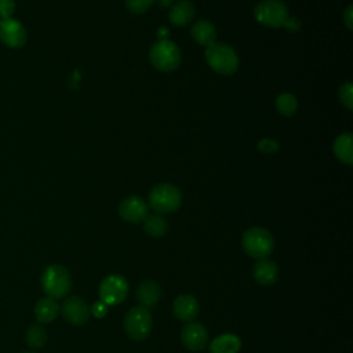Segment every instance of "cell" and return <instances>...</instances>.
Instances as JSON below:
<instances>
[{
    "label": "cell",
    "instance_id": "1",
    "mask_svg": "<svg viewBox=\"0 0 353 353\" xmlns=\"http://www.w3.org/2000/svg\"><path fill=\"white\" fill-rule=\"evenodd\" d=\"M40 283L47 296L54 299L65 298L72 290V279L68 269L58 263L48 265L44 269Z\"/></svg>",
    "mask_w": 353,
    "mask_h": 353
},
{
    "label": "cell",
    "instance_id": "2",
    "mask_svg": "<svg viewBox=\"0 0 353 353\" xmlns=\"http://www.w3.org/2000/svg\"><path fill=\"white\" fill-rule=\"evenodd\" d=\"M241 247L244 252L254 259L268 258L274 247L273 236L265 228H250L243 233Z\"/></svg>",
    "mask_w": 353,
    "mask_h": 353
},
{
    "label": "cell",
    "instance_id": "3",
    "mask_svg": "<svg viewBox=\"0 0 353 353\" xmlns=\"http://www.w3.org/2000/svg\"><path fill=\"white\" fill-rule=\"evenodd\" d=\"M205 59L210 68L223 76L233 74L239 68V57L232 47L223 43H212L205 50Z\"/></svg>",
    "mask_w": 353,
    "mask_h": 353
},
{
    "label": "cell",
    "instance_id": "4",
    "mask_svg": "<svg viewBox=\"0 0 353 353\" xmlns=\"http://www.w3.org/2000/svg\"><path fill=\"white\" fill-rule=\"evenodd\" d=\"M124 330L127 335L137 342L146 339L152 331L153 319L152 313L145 306H134L124 316Z\"/></svg>",
    "mask_w": 353,
    "mask_h": 353
},
{
    "label": "cell",
    "instance_id": "5",
    "mask_svg": "<svg viewBox=\"0 0 353 353\" xmlns=\"http://www.w3.org/2000/svg\"><path fill=\"white\" fill-rule=\"evenodd\" d=\"M181 203V190L170 183L156 185L149 193V205L159 214H168L176 211Z\"/></svg>",
    "mask_w": 353,
    "mask_h": 353
},
{
    "label": "cell",
    "instance_id": "6",
    "mask_svg": "<svg viewBox=\"0 0 353 353\" xmlns=\"http://www.w3.org/2000/svg\"><path fill=\"white\" fill-rule=\"evenodd\" d=\"M150 62L161 72H171L181 63L179 48L168 39H159L150 48Z\"/></svg>",
    "mask_w": 353,
    "mask_h": 353
},
{
    "label": "cell",
    "instance_id": "7",
    "mask_svg": "<svg viewBox=\"0 0 353 353\" xmlns=\"http://www.w3.org/2000/svg\"><path fill=\"white\" fill-rule=\"evenodd\" d=\"M254 15L259 23L269 28H284L290 18L287 6L280 0L261 1L254 10Z\"/></svg>",
    "mask_w": 353,
    "mask_h": 353
},
{
    "label": "cell",
    "instance_id": "8",
    "mask_svg": "<svg viewBox=\"0 0 353 353\" xmlns=\"http://www.w3.org/2000/svg\"><path fill=\"white\" fill-rule=\"evenodd\" d=\"M99 298L108 306L121 303L128 294V283L120 274L106 276L98 288Z\"/></svg>",
    "mask_w": 353,
    "mask_h": 353
},
{
    "label": "cell",
    "instance_id": "9",
    "mask_svg": "<svg viewBox=\"0 0 353 353\" xmlns=\"http://www.w3.org/2000/svg\"><path fill=\"white\" fill-rule=\"evenodd\" d=\"M59 312L62 317L73 325H83L90 319V307L80 296H68L63 299L59 306Z\"/></svg>",
    "mask_w": 353,
    "mask_h": 353
},
{
    "label": "cell",
    "instance_id": "10",
    "mask_svg": "<svg viewBox=\"0 0 353 353\" xmlns=\"http://www.w3.org/2000/svg\"><path fill=\"white\" fill-rule=\"evenodd\" d=\"M28 33L25 26L11 18L0 21V41L10 48H19L26 43Z\"/></svg>",
    "mask_w": 353,
    "mask_h": 353
},
{
    "label": "cell",
    "instance_id": "11",
    "mask_svg": "<svg viewBox=\"0 0 353 353\" xmlns=\"http://www.w3.org/2000/svg\"><path fill=\"white\" fill-rule=\"evenodd\" d=\"M181 342L188 350H203L208 343V332L203 324L197 321H189L181 331Z\"/></svg>",
    "mask_w": 353,
    "mask_h": 353
},
{
    "label": "cell",
    "instance_id": "12",
    "mask_svg": "<svg viewBox=\"0 0 353 353\" xmlns=\"http://www.w3.org/2000/svg\"><path fill=\"white\" fill-rule=\"evenodd\" d=\"M120 216L132 223L142 222L148 215V204L139 196H130L119 205Z\"/></svg>",
    "mask_w": 353,
    "mask_h": 353
},
{
    "label": "cell",
    "instance_id": "13",
    "mask_svg": "<svg viewBox=\"0 0 353 353\" xmlns=\"http://www.w3.org/2000/svg\"><path fill=\"white\" fill-rule=\"evenodd\" d=\"M174 316L185 323H189L196 319L200 312V305L197 299L190 294H181L172 302Z\"/></svg>",
    "mask_w": 353,
    "mask_h": 353
},
{
    "label": "cell",
    "instance_id": "14",
    "mask_svg": "<svg viewBox=\"0 0 353 353\" xmlns=\"http://www.w3.org/2000/svg\"><path fill=\"white\" fill-rule=\"evenodd\" d=\"M161 298V287L154 280H146L141 283L137 288V299L139 301L141 306L153 307L159 303Z\"/></svg>",
    "mask_w": 353,
    "mask_h": 353
},
{
    "label": "cell",
    "instance_id": "15",
    "mask_svg": "<svg viewBox=\"0 0 353 353\" xmlns=\"http://www.w3.org/2000/svg\"><path fill=\"white\" fill-rule=\"evenodd\" d=\"M252 274L256 283H259L261 285H270L277 280L279 266L276 265V262L268 258L258 259V262L254 265Z\"/></svg>",
    "mask_w": 353,
    "mask_h": 353
},
{
    "label": "cell",
    "instance_id": "16",
    "mask_svg": "<svg viewBox=\"0 0 353 353\" xmlns=\"http://www.w3.org/2000/svg\"><path fill=\"white\" fill-rule=\"evenodd\" d=\"M241 339L234 334H222L210 342V353H237Z\"/></svg>",
    "mask_w": 353,
    "mask_h": 353
},
{
    "label": "cell",
    "instance_id": "17",
    "mask_svg": "<svg viewBox=\"0 0 353 353\" xmlns=\"http://www.w3.org/2000/svg\"><path fill=\"white\" fill-rule=\"evenodd\" d=\"M59 313V305L57 299L51 296H44L37 301L34 306V316L39 323H50Z\"/></svg>",
    "mask_w": 353,
    "mask_h": 353
},
{
    "label": "cell",
    "instance_id": "18",
    "mask_svg": "<svg viewBox=\"0 0 353 353\" xmlns=\"http://www.w3.org/2000/svg\"><path fill=\"white\" fill-rule=\"evenodd\" d=\"M194 6L190 1H176L170 10V21L176 26H185L194 17Z\"/></svg>",
    "mask_w": 353,
    "mask_h": 353
},
{
    "label": "cell",
    "instance_id": "19",
    "mask_svg": "<svg viewBox=\"0 0 353 353\" xmlns=\"http://www.w3.org/2000/svg\"><path fill=\"white\" fill-rule=\"evenodd\" d=\"M192 37L194 39L196 43L201 44V46H211L212 43H215V37H216V30L214 28V25L208 21H199L193 25L192 30Z\"/></svg>",
    "mask_w": 353,
    "mask_h": 353
},
{
    "label": "cell",
    "instance_id": "20",
    "mask_svg": "<svg viewBox=\"0 0 353 353\" xmlns=\"http://www.w3.org/2000/svg\"><path fill=\"white\" fill-rule=\"evenodd\" d=\"M335 156L345 164L353 163V149H352V134H341L334 143Z\"/></svg>",
    "mask_w": 353,
    "mask_h": 353
},
{
    "label": "cell",
    "instance_id": "21",
    "mask_svg": "<svg viewBox=\"0 0 353 353\" xmlns=\"http://www.w3.org/2000/svg\"><path fill=\"white\" fill-rule=\"evenodd\" d=\"M143 228L149 236L160 237L167 232V222L160 214H148L143 219Z\"/></svg>",
    "mask_w": 353,
    "mask_h": 353
},
{
    "label": "cell",
    "instance_id": "22",
    "mask_svg": "<svg viewBox=\"0 0 353 353\" xmlns=\"http://www.w3.org/2000/svg\"><path fill=\"white\" fill-rule=\"evenodd\" d=\"M47 342V332L44 330V327H41L40 324H34L30 325L26 331V343L32 347V349H39L43 347Z\"/></svg>",
    "mask_w": 353,
    "mask_h": 353
},
{
    "label": "cell",
    "instance_id": "23",
    "mask_svg": "<svg viewBox=\"0 0 353 353\" xmlns=\"http://www.w3.org/2000/svg\"><path fill=\"white\" fill-rule=\"evenodd\" d=\"M276 108H277V110L283 116L290 117V116H292L295 113V110L298 108L296 98L292 94H290V92H283L276 99Z\"/></svg>",
    "mask_w": 353,
    "mask_h": 353
},
{
    "label": "cell",
    "instance_id": "24",
    "mask_svg": "<svg viewBox=\"0 0 353 353\" xmlns=\"http://www.w3.org/2000/svg\"><path fill=\"white\" fill-rule=\"evenodd\" d=\"M339 99L346 109H349V110L353 109V88H352L350 81H346L343 85H341Z\"/></svg>",
    "mask_w": 353,
    "mask_h": 353
},
{
    "label": "cell",
    "instance_id": "25",
    "mask_svg": "<svg viewBox=\"0 0 353 353\" xmlns=\"http://www.w3.org/2000/svg\"><path fill=\"white\" fill-rule=\"evenodd\" d=\"M154 0H125L127 8L134 14H142L150 8Z\"/></svg>",
    "mask_w": 353,
    "mask_h": 353
},
{
    "label": "cell",
    "instance_id": "26",
    "mask_svg": "<svg viewBox=\"0 0 353 353\" xmlns=\"http://www.w3.org/2000/svg\"><path fill=\"white\" fill-rule=\"evenodd\" d=\"M15 11L14 0H0V21L11 18Z\"/></svg>",
    "mask_w": 353,
    "mask_h": 353
},
{
    "label": "cell",
    "instance_id": "27",
    "mask_svg": "<svg viewBox=\"0 0 353 353\" xmlns=\"http://www.w3.org/2000/svg\"><path fill=\"white\" fill-rule=\"evenodd\" d=\"M90 313L97 317V319H102L106 316L108 313V305L103 303L101 299L98 302H95L91 307H90Z\"/></svg>",
    "mask_w": 353,
    "mask_h": 353
},
{
    "label": "cell",
    "instance_id": "28",
    "mask_svg": "<svg viewBox=\"0 0 353 353\" xmlns=\"http://www.w3.org/2000/svg\"><path fill=\"white\" fill-rule=\"evenodd\" d=\"M277 148H279V143L274 142V141H272V139H268V138L259 141V143H258V149H259L261 152H265V153L276 152Z\"/></svg>",
    "mask_w": 353,
    "mask_h": 353
},
{
    "label": "cell",
    "instance_id": "29",
    "mask_svg": "<svg viewBox=\"0 0 353 353\" xmlns=\"http://www.w3.org/2000/svg\"><path fill=\"white\" fill-rule=\"evenodd\" d=\"M299 26H301L299 21H298L296 18H294V17H290V18L287 19L285 25H284V28H285L287 30H290V32H296V30H299Z\"/></svg>",
    "mask_w": 353,
    "mask_h": 353
},
{
    "label": "cell",
    "instance_id": "30",
    "mask_svg": "<svg viewBox=\"0 0 353 353\" xmlns=\"http://www.w3.org/2000/svg\"><path fill=\"white\" fill-rule=\"evenodd\" d=\"M343 21H345V25L347 26V29H352V26H353V8H352V6H349L346 8Z\"/></svg>",
    "mask_w": 353,
    "mask_h": 353
},
{
    "label": "cell",
    "instance_id": "31",
    "mask_svg": "<svg viewBox=\"0 0 353 353\" xmlns=\"http://www.w3.org/2000/svg\"><path fill=\"white\" fill-rule=\"evenodd\" d=\"M157 36H159V39H167V36H168V30L165 29V28H160L159 30H157Z\"/></svg>",
    "mask_w": 353,
    "mask_h": 353
},
{
    "label": "cell",
    "instance_id": "32",
    "mask_svg": "<svg viewBox=\"0 0 353 353\" xmlns=\"http://www.w3.org/2000/svg\"><path fill=\"white\" fill-rule=\"evenodd\" d=\"M156 1H157V4L160 7H168V6H171L174 3V0H156Z\"/></svg>",
    "mask_w": 353,
    "mask_h": 353
},
{
    "label": "cell",
    "instance_id": "33",
    "mask_svg": "<svg viewBox=\"0 0 353 353\" xmlns=\"http://www.w3.org/2000/svg\"><path fill=\"white\" fill-rule=\"evenodd\" d=\"M25 353H32V352H25Z\"/></svg>",
    "mask_w": 353,
    "mask_h": 353
}]
</instances>
